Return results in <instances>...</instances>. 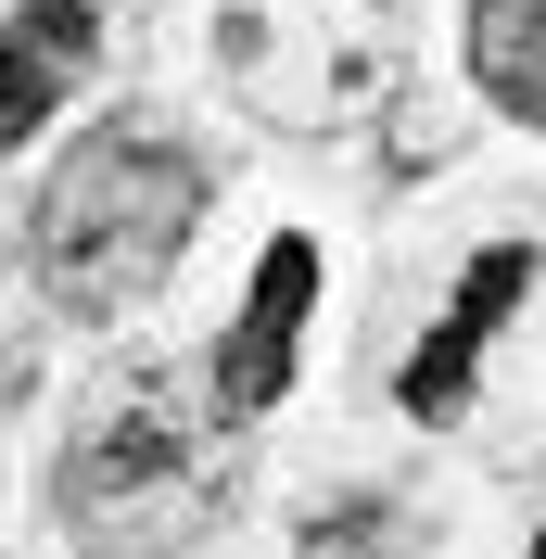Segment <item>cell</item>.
<instances>
[{
  "label": "cell",
  "mask_w": 546,
  "mask_h": 559,
  "mask_svg": "<svg viewBox=\"0 0 546 559\" xmlns=\"http://www.w3.org/2000/svg\"><path fill=\"white\" fill-rule=\"evenodd\" d=\"M471 76H483L496 115L546 128V0H483L471 13Z\"/></svg>",
  "instance_id": "obj_7"
},
{
  "label": "cell",
  "mask_w": 546,
  "mask_h": 559,
  "mask_svg": "<svg viewBox=\"0 0 546 559\" xmlns=\"http://www.w3.org/2000/svg\"><path fill=\"white\" fill-rule=\"evenodd\" d=\"M26 407V344H0V419Z\"/></svg>",
  "instance_id": "obj_9"
},
{
  "label": "cell",
  "mask_w": 546,
  "mask_h": 559,
  "mask_svg": "<svg viewBox=\"0 0 546 559\" xmlns=\"http://www.w3.org/2000/svg\"><path fill=\"white\" fill-rule=\"evenodd\" d=\"M64 522L90 547H191V534L229 509V407L216 382H178V369H115L90 394V419L64 432Z\"/></svg>",
  "instance_id": "obj_2"
},
{
  "label": "cell",
  "mask_w": 546,
  "mask_h": 559,
  "mask_svg": "<svg viewBox=\"0 0 546 559\" xmlns=\"http://www.w3.org/2000/svg\"><path fill=\"white\" fill-rule=\"evenodd\" d=\"M306 559H419V522L394 496H331L306 522Z\"/></svg>",
  "instance_id": "obj_8"
},
{
  "label": "cell",
  "mask_w": 546,
  "mask_h": 559,
  "mask_svg": "<svg viewBox=\"0 0 546 559\" xmlns=\"http://www.w3.org/2000/svg\"><path fill=\"white\" fill-rule=\"evenodd\" d=\"M534 293V242H483L471 267H458V293H444V318H432V344L407 356V419H458L471 407V369H483V344L509 331V306Z\"/></svg>",
  "instance_id": "obj_5"
},
{
  "label": "cell",
  "mask_w": 546,
  "mask_h": 559,
  "mask_svg": "<svg viewBox=\"0 0 546 559\" xmlns=\"http://www.w3.org/2000/svg\"><path fill=\"white\" fill-rule=\"evenodd\" d=\"M216 64L241 115H268L280 140H331L394 103L407 13L394 0H216Z\"/></svg>",
  "instance_id": "obj_3"
},
{
  "label": "cell",
  "mask_w": 546,
  "mask_h": 559,
  "mask_svg": "<svg viewBox=\"0 0 546 559\" xmlns=\"http://www.w3.org/2000/svg\"><path fill=\"white\" fill-rule=\"evenodd\" d=\"M191 216H204V153L166 128H90L51 166L26 216V267L64 318H128L153 280L191 254Z\"/></svg>",
  "instance_id": "obj_1"
},
{
  "label": "cell",
  "mask_w": 546,
  "mask_h": 559,
  "mask_svg": "<svg viewBox=\"0 0 546 559\" xmlns=\"http://www.w3.org/2000/svg\"><path fill=\"white\" fill-rule=\"evenodd\" d=\"M534 559H546V534H534Z\"/></svg>",
  "instance_id": "obj_10"
},
{
  "label": "cell",
  "mask_w": 546,
  "mask_h": 559,
  "mask_svg": "<svg viewBox=\"0 0 546 559\" xmlns=\"http://www.w3.org/2000/svg\"><path fill=\"white\" fill-rule=\"evenodd\" d=\"M90 51H103V13H90V0H26V13L0 26V153L64 115V90L90 76Z\"/></svg>",
  "instance_id": "obj_6"
},
{
  "label": "cell",
  "mask_w": 546,
  "mask_h": 559,
  "mask_svg": "<svg viewBox=\"0 0 546 559\" xmlns=\"http://www.w3.org/2000/svg\"><path fill=\"white\" fill-rule=\"evenodd\" d=\"M306 306H318V242H306V229H280V242L254 254V293H241V318H229V344H216V369H204L229 419H268L280 394H293Z\"/></svg>",
  "instance_id": "obj_4"
}]
</instances>
